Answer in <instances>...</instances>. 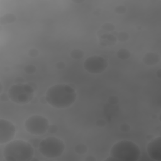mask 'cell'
Instances as JSON below:
<instances>
[{
  "label": "cell",
  "instance_id": "cell-1",
  "mask_svg": "<svg viewBox=\"0 0 161 161\" xmlns=\"http://www.w3.org/2000/svg\"><path fill=\"white\" fill-rule=\"evenodd\" d=\"M45 101L52 107L65 109L71 106L77 98L75 89L66 84H57L50 86L45 92Z\"/></svg>",
  "mask_w": 161,
  "mask_h": 161
},
{
  "label": "cell",
  "instance_id": "cell-2",
  "mask_svg": "<svg viewBox=\"0 0 161 161\" xmlns=\"http://www.w3.org/2000/svg\"><path fill=\"white\" fill-rule=\"evenodd\" d=\"M33 155L31 144L22 140L9 142L3 149V156L7 161H29L33 159Z\"/></svg>",
  "mask_w": 161,
  "mask_h": 161
},
{
  "label": "cell",
  "instance_id": "cell-3",
  "mask_svg": "<svg viewBox=\"0 0 161 161\" xmlns=\"http://www.w3.org/2000/svg\"><path fill=\"white\" fill-rule=\"evenodd\" d=\"M110 156L119 161H137L141 156V151L133 142L123 140L112 146Z\"/></svg>",
  "mask_w": 161,
  "mask_h": 161
},
{
  "label": "cell",
  "instance_id": "cell-4",
  "mask_svg": "<svg viewBox=\"0 0 161 161\" xmlns=\"http://www.w3.org/2000/svg\"><path fill=\"white\" fill-rule=\"evenodd\" d=\"M38 148L39 152L45 157L55 158L60 157L63 154L65 145L58 138L48 136L40 141Z\"/></svg>",
  "mask_w": 161,
  "mask_h": 161
},
{
  "label": "cell",
  "instance_id": "cell-5",
  "mask_svg": "<svg viewBox=\"0 0 161 161\" xmlns=\"http://www.w3.org/2000/svg\"><path fill=\"white\" fill-rule=\"evenodd\" d=\"M35 89L30 84H15L9 89V99L18 104H25L31 102L34 96Z\"/></svg>",
  "mask_w": 161,
  "mask_h": 161
},
{
  "label": "cell",
  "instance_id": "cell-6",
  "mask_svg": "<svg viewBox=\"0 0 161 161\" xmlns=\"http://www.w3.org/2000/svg\"><path fill=\"white\" fill-rule=\"evenodd\" d=\"M25 128L31 135L39 136L45 134L50 126L48 119L41 115H33L25 121Z\"/></svg>",
  "mask_w": 161,
  "mask_h": 161
},
{
  "label": "cell",
  "instance_id": "cell-7",
  "mask_svg": "<svg viewBox=\"0 0 161 161\" xmlns=\"http://www.w3.org/2000/svg\"><path fill=\"white\" fill-rule=\"evenodd\" d=\"M108 65V61L99 55H92L87 57L83 63L84 69L89 73L99 74L104 72Z\"/></svg>",
  "mask_w": 161,
  "mask_h": 161
},
{
  "label": "cell",
  "instance_id": "cell-8",
  "mask_svg": "<svg viewBox=\"0 0 161 161\" xmlns=\"http://www.w3.org/2000/svg\"><path fill=\"white\" fill-rule=\"evenodd\" d=\"M16 133L14 124L6 119H0V144L8 143L12 141Z\"/></svg>",
  "mask_w": 161,
  "mask_h": 161
},
{
  "label": "cell",
  "instance_id": "cell-9",
  "mask_svg": "<svg viewBox=\"0 0 161 161\" xmlns=\"http://www.w3.org/2000/svg\"><path fill=\"white\" fill-rule=\"evenodd\" d=\"M148 155L153 160H161V137L158 136L152 139L147 146Z\"/></svg>",
  "mask_w": 161,
  "mask_h": 161
},
{
  "label": "cell",
  "instance_id": "cell-10",
  "mask_svg": "<svg viewBox=\"0 0 161 161\" xmlns=\"http://www.w3.org/2000/svg\"><path fill=\"white\" fill-rule=\"evenodd\" d=\"M160 55L156 53L148 52L143 58V62L147 65H154L159 62Z\"/></svg>",
  "mask_w": 161,
  "mask_h": 161
},
{
  "label": "cell",
  "instance_id": "cell-11",
  "mask_svg": "<svg viewBox=\"0 0 161 161\" xmlns=\"http://www.w3.org/2000/svg\"><path fill=\"white\" fill-rule=\"evenodd\" d=\"M16 16L12 13H6L3 15L0 18L1 25H5L8 23H11L16 21Z\"/></svg>",
  "mask_w": 161,
  "mask_h": 161
},
{
  "label": "cell",
  "instance_id": "cell-12",
  "mask_svg": "<svg viewBox=\"0 0 161 161\" xmlns=\"http://www.w3.org/2000/svg\"><path fill=\"white\" fill-rule=\"evenodd\" d=\"M116 55L119 59L126 60L130 57V52L127 49L122 48L117 52Z\"/></svg>",
  "mask_w": 161,
  "mask_h": 161
},
{
  "label": "cell",
  "instance_id": "cell-13",
  "mask_svg": "<svg viewBox=\"0 0 161 161\" xmlns=\"http://www.w3.org/2000/svg\"><path fill=\"white\" fill-rule=\"evenodd\" d=\"M70 56L72 58L75 60L80 59L84 56V52L82 50L80 49H74L72 50L70 52Z\"/></svg>",
  "mask_w": 161,
  "mask_h": 161
},
{
  "label": "cell",
  "instance_id": "cell-14",
  "mask_svg": "<svg viewBox=\"0 0 161 161\" xmlns=\"http://www.w3.org/2000/svg\"><path fill=\"white\" fill-rule=\"evenodd\" d=\"M75 152L76 153H77L78 154H84L87 152V145L83 144V143H80V144H78L77 145L75 148Z\"/></svg>",
  "mask_w": 161,
  "mask_h": 161
},
{
  "label": "cell",
  "instance_id": "cell-15",
  "mask_svg": "<svg viewBox=\"0 0 161 161\" xmlns=\"http://www.w3.org/2000/svg\"><path fill=\"white\" fill-rule=\"evenodd\" d=\"M25 72L28 74H33L36 72V67L33 65H27L25 67Z\"/></svg>",
  "mask_w": 161,
  "mask_h": 161
},
{
  "label": "cell",
  "instance_id": "cell-16",
  "mask_svg": "<svg viewBox=\"0 0 161 161\" xmlns=\"http://www.w3.org/2000/svg\"><path fill=\"white\" fill-rule=\"evenodd\" d=\"M114 11L118 14H124L126 12V8L123 5H119L115 8Z\"/></svg>",
  "mask_w": 161,
  "mask_h": 161
},
{
  "label": "cell",
  "instance_id": "cell-17",
  "mask_svg": "<svg viewBox=\"0 0 161 161\" xmlns=\"http://www.w3.org/2000/svg\"><path fill=\"white\" fill-rule=\"evenodd\" d=\"M130 129V126H129V125L126 123H123L120 126V130L123 132H128L129 131Z\"/></svg>",
  "mask_w": 161,
  "mask_h": 161
},
{
  "label": "cell",
  "instance_id": "cell-18",
  "mask_svg": "<svg viewBox=\"0 0 161 161\" xmlns=\"http://www.w3.org/2000/svg\"><path fill=\"white\" fill-rule=\"evenodd\" d=\"M28 55L30 57H36L38 55V51L36 49H31L28 51Z\"/></svg>",
  "mask_w": 161,
  "mask_h": 161
},
{
  "label": "cell",
  "instance_id": "cell-19",
  "mask_svg": "<svg viewBox=\"0 0 161 161\" xmlns=\"http://www.w3.org/2000/svg\"><path fill=\"white\" fill-rule=\"evenodd\" d=\"M48 131L49 133H54L57 132V126L56 125H50L49 127H48Z\"/></svg>",
  "mask_w": 161,
  "mask_h": 161
},
{
  "label": "cell",
  "instance_id": "cell-20",
  "mask_svg": "<svg viewBox=\"0 0 161 161\" xmlns=\"http://www.w3.org/2000/svg\"><path fill=\"white\" fill-rule=\"evenodd\" d=\"M9 99V98L8 94H6L5 93L1 94V100L2 101H7Z\"/></svg>",
  "mask_w": 161,
  "mask_h": 161
},
{
  "label": "cell",
  "instance_id": "cell-21",
  "mask_svg": "<svg viewBox=\"0 0 161 161\" xmlns=\"http://www.w3.org/2000/svg\"><path fill=\"white\" fill-rule=\"evenodd\" d=\"M97 125L98 126H99V127H103V126H104V125H105V122H104V120H103V119H99V120H97Z\"/></svg>",
  "mask_w": 161,
  "mask_h": 161
},
{
  "label": "cell",
  "instance_id": "cell-22",
  "mask_svg": "<svg viewBox=\"0 0 161 161\" xmlns=\"http://www.w3.org/2000/svg\"><path fill=\"white\" fill-rule=\"evenodd\" d=\"M58 64H60L59 65H56V67H57L58 69H63V68L65 67V64H64V63L63 62H58Z\"/></svg>",
  "mask_w": 161,
  "mask_h": 161
}]
</instances>
